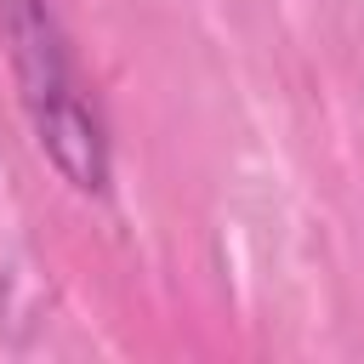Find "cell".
I'll use <instances>...</instances> for the list:
<instances>
[{"instance_id":"6da1fadb","label":"cell","mask_w":364,"mask_h":364,"mask_svg":"<svg viewBox=\"0 0 364 364\" xmlns=\"http://www.w3.org/2000/svg\"><path fill=\"white\" fill-rule=\"evenodd\" d=\"M0 40H6V57H11L23 108H28V125L46 148V159L80 193H102L108 188V136H102L97 108L80 97L68 40H63L51 6L46 0H0Z\"/></svg>"}]
</instances>
